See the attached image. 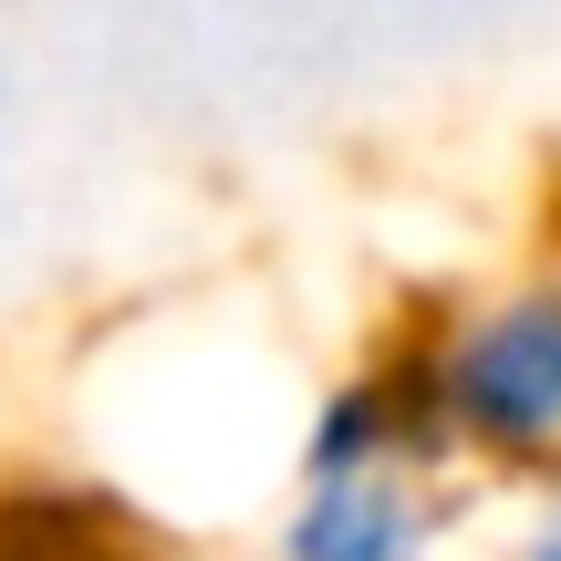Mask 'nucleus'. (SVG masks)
I'll return each instance as SVG.
<instances>
[{
  "mask_svg": "<svg viewBox=\"0 0 561 561\" xmlns=\"http://www.w3.org/2000/svg\"><path fill=\"white\" fill-rule=\"evenodd\" d=\"M479 489L458 468H364V479H280L229 561H468Z\"/></svg>",
  "mask_w": 561,
  "mask_h": 561,
  "instance_id": "f03ea898",
  "label": "nucleus"
},
{
  "mask_svg": "<svg viewBox=\"0 0 561 561\" xmlns=\"http://www.w3.org/2000/svg\"><path fill=\"white\" fill-rule=\"evenodd\" d=\"M0 561H157L136 541L115 500L94 489H42V479H11L0 489Z\"/></svg>",
  "mask_w": 561,
  "mask_h": 561,
  "instance_id": "20e7f679",
  "label": "nucleus"
},
{
  "mask_svg": "<svg viewBox=\"0 0 561 561\" xmlns=\"http://www.w3.org/2000/svg\"><path fill=\"white\" fill-rule=\"evenodd\" d=\"M468 561H561V479L500 489V510L479 520V551Z\"/></svg>",
  "mask_w": 561,
  "mask_h": 561,
  "instance_id": "39448f33",
  "label": "nucleus"
},
{
  "mask_svg": "<svg viewBox=\"0 0 561 561\" xmlns=\"http://www.w3.org/2000/svg\"><path fill=\"white\" fill-rule=\"evenodd\" d=\"M416 458H437V447H426V416L405 396L396 354H364V364H333L291 405L280 479H364V468H416Z\"/></svg>",
  "mask_w": 561,
  "mask_h": 561,
  "instance_id": "7ed1b4c3",
  "label": "nucleus"
},
{
  "mask_svg": "<svg viewBox=\"0 0 561 561\" xmlns=\"http://www.w3.org/2000/svg\"><path fill=\"white\" fill-rule=\"evenodd\" d=\"M385 354L426 416L437 468H458L468 489L561 479V240L437 291Z\"/></svg>",
  "mask_w": 561,
  "mask_h": 561,
  "instance_id": "f257e3e1",
  "label": "nucleus"
}]
</instances>
